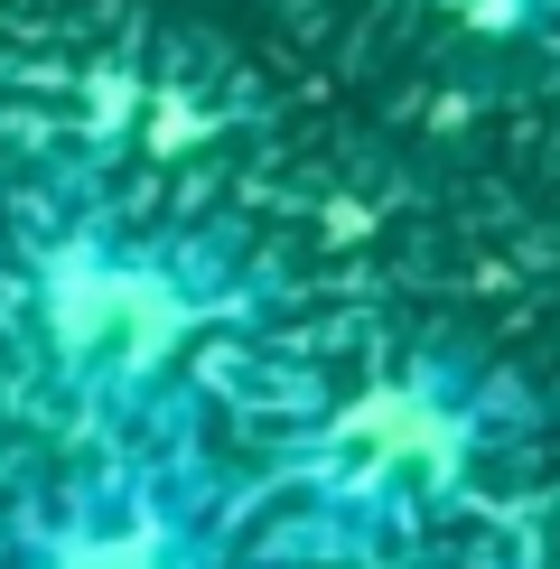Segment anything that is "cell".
<instances>
[{
    "instance_id": "1",
    "label": "cell",
    "mask_w": 560,
    "mask_h": 569,
    "mask_svg": "<svg viewBox=\"0 0 560 569\" xmlns=\"http://www.w3.org/2000/svg\"><path fill=\"white\" fill-rule=\"evenodd\" d=\"M262 318L271 271L252 252L112 197L29 216L10 262L19 365L93 448L197 430L224 355L262 337Z\"/></svg>"
},
{
    "instance_id": "2",
    "label": "cell",
    "mask_w": 560,
    "mask_h": 569,
    "mask_svg": "<svg viewBox=\"0 0 560 569\" xmlns=\"http://www.w3.org/2000/svg\"><path fill=\"white\" fill-rule=\"evenodd\" d=\"M532 430V392L467 346H402L318 401L262 467V513L299 560L411 551Z\"/></svg>"
},
{
    "instance_id": "3",
    "label": "cell",
    "mask_w": 560,
    "mask_h": 569,
    "mask_svg": "<svg viewBox=\"0 0 560 569\" xmlns=\"http://www.w3.org/2000/svg\"><path fill=\"white\" fill-rule=\"evenodd\" d=\"M0 569H233V486L206 430L93 448L0 523Z\"/></svg>"
},
{
    "instance_id": "4",
    "label": "cell",
    "mask_w": 560,
    "mask_h": 569,
    "mask_svg": "<svg viewBox=\"0 0 560 569\" xmlns=\"http://www.w3.org/2000/svg\"><path fill=\"white\" fill-rule=\"evenodd\" d=\"M449 10L467 19V29H486V38H523V29H542L560 0H449Z\"/></svg>"
},
{
    "instance_id": "5",
    "label": "cell",
    "mask_w": 560,
    "mask_h": 569,
    "mask_svg": "<svg viewBox=\"0 0 560 569\" xmlns=\"http://www.w3.org/2000/svg\"><path fill=\"white\" fill-rule=\"evenodd\" d=\"M477 569H504V560H477Z\"/></svg>"
}]
</instances>
